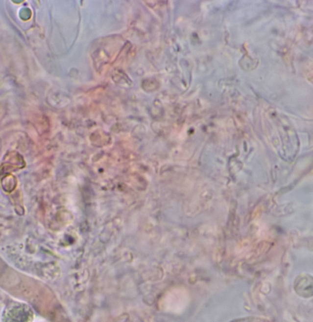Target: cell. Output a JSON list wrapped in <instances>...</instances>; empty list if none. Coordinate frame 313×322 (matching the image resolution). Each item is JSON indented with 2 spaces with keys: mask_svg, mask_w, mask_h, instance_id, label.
Here are the masks:
<instances>
[{
  "mask_svg": "<svg viewBox=\"0 0 313 322\" xmlns=\"http://www.w3.org/2000/svg\"><path fill=\"white\" fill-rule=\"evenodd\" d=\"M34 322H46L43 321V320H38V321H35Z\"/></svg>",
  "mask_w": 313,
  "mask_h": 322,
  "instance_id": "6da1fadb",
  "label": "cell"
}]
</instances>
